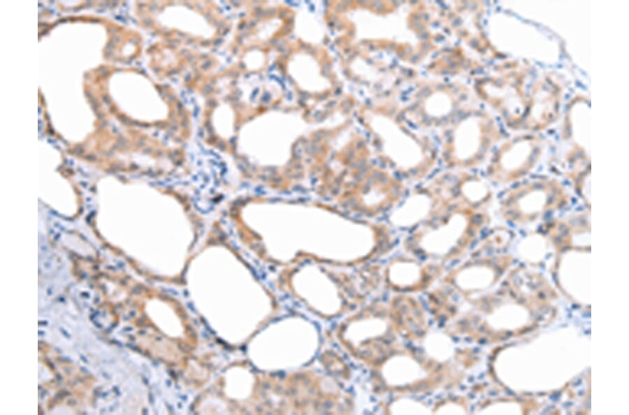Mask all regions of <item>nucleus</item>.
Masks as SVG:
<instances>
[{"instance_id": "obj_1", "label": "nucleus", "mask_w": 629, "mask_h": 415, "mask_svg": "<svg viewBox=\"0 0 629 415\" xmlns=\"http://www.w3.org/2000/svg\"><path fill=\"white\" fill-rule=\"evenodd\" d=\"M485 217L478 210L454 203L443 212L406 233L403 252L440 263L463 256L481 230Z\"/></svg>"}, {"instance_id": "obj_2", "label": "nucleus", "mask_w": 629, "mask_h": 415, "mask_svg": "<svg viewBox=\"0 0 629 415\" xmlns=\"http://www.w3.org/2000/svg\"><path fill=\"white\" fill-rule=\"evenodd\" d=\"M454 203L444 170L409 189L394 208L391 220L406 233L434 219Z\"/></svg>"}, {"instance_id": "obj_3", "label": "nucleus", "mask_w": 629, "mask_h": 415, "mask_svg": "<svg viewBox=\"0 0 629 415\" xmlns=\"http://www.w3.org/2000/svg\"><path fill=\"white\" fill-rule=\"evenodd\" d=\"M409 186L395 174L373 168L367 173L358 188L360 209L377 214L394 209L404 198Z\"/></svg>"}, {"instance_id": "obj_4", "label": "nucleus", "mask_w": 629, "mask_h": 415, "mask_svg": "<svg viewBox=\"0 0 629 415\" xmlns=\"http://www.w3.org/2000/svg\"><path fill=\"white\" fill-rule=\"evenodd\" d=\"M443 263L424 260L409 253L395 257L388 268L390 282L397 287L413 289L428 284L441 275Z\"/></svg>"}, {"instance_id": "obj_5", "label": "nucleus", "mask_w": 629, "mask_h": 415, "mask_svg": "<svg viewBox=\"0 0 629 415\" xmlns=\"http://www.w3.org/2000/svg\"><path fill=\"white\" fill-rule=\"evenodd\" d=\"M447 170L454 203L477 210L490 198V191L479 177L467 170Z\"/></svg>"}]
</instances>
